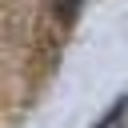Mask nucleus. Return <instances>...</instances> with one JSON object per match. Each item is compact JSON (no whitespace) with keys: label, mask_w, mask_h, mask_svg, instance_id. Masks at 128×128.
Returning a JSON list of instances; mask_svg holds the SVG:
<instances>
[{"label":"nucleus","mask_w":128,"mask_h":128,"mask_svg":"<svg viewBox=\"0 0 128 128\" xmlns=\"http://www.w3.org/2000/svg\"><path fill=\"white\" fill-rule=\"evenodd\" d=\"M52 8H56V16H60L64 24H72V20H76V8H80V0H52Z\"/></svg>","instance_id":"1"}]
</instances>
